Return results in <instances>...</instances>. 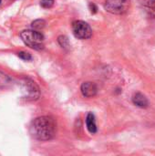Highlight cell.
<instances>
[{"label":"cell","instance_id":"obj_12","mask_svg":"<svg viewBox=\"0 0 155 156\" xmlns=\"http://www.w3.org/2000/svg\"><path fill=\"white\" fill-rule=\"evenodd\" d=\"M40 5L44 8H50L54 5V0H41Z\"/></svg>","mask_w":155,"mask_h":156},{"label":"cell","instance_id":"obj_2","mask_svg":"<svg viewBox=\"0 0 155 156\" xmlns=\"http://www.w3.org/2000/svg\"><path fill=\"white\" fill-rule=\"evenodd\" d=\"M22 41L29 48L41 50L44 48V36L37 30H24L20 33Z\"/></svg>","mask_w":155,"mask_h":156},{"label":"cell","instance_id":"obj_11","mask_svg":"<svg viewBox=\"0 0 155 156\" xmlns=\"http://www.w3.org/2000/svg\"><path fill=\"white\" fill-rule=\"evenodd\" d=\"M58 41L59 45H60L62 48H69V39H68V37H65V36H60V37H58Z\"/></svg>","mask_w":155,"mask_h":156},{"label":"cell","instance_id":"obj_10","mask_svg":"<svg viewBox=\"0 0 155 156\" xmlns=\"http://www.w3.org/2000/svg\"><path fill=\"white\" fill-rule=\"evenodd\" d=\"M45 25H46V22H45V20H43V19H37V20H35V21L31 24L32 27H33L34 29H36V30L42 29V28L45 27Z\"/></svg>","mask_w":155,"mask_h":156},{"label":"cell","instance_id":"obj_8","mask_svg":"<svg viewBox=\"0 0 155 156\" xmlns=\"http://www.w3.org/2000/svg\"><path fill=\"white\" fill-rule=\"evenodd\" d=\"M86 126L88 131L90 133H97V125H96V122H95V117L92 113H89L87 115L86 118Z\"/></svg>","mask_w":155,"mask_h":156},{"label":"cell","instance_id":"obj_14","mask_svg":"<svg viewBox=\"0 0 155 156\" xmlns=\"http://www.w3.org/2000/svg\"><path fill=\"white\" fill-rule=\"evenodd\" d=\"M0 3H1V0H0Z\"/></svg>","mask_w":155,"mask_h":156},{"label":"cell","instance_id":"obj_7","mask_svg":"<svg viewBox=\"0 0 155 156\" xmlns=\"http://www.w3.org/2000/svg\"><path fill=\"white\" fill-rule=\"evenodd\" d=\"M132 102L134 105L140 108H147L149 105L148 99L140 92H137L132 96Z\"/></svg>","mask_w":155,"mask_h":156},{"label":"cell","instance_id":"obj_9","mask_svg":"<svg viewBox=\"0 0 155 156\" xmlns=\"http://www.w3.org/2000/svg\"><path fill=\"white\" fill-rule=\"evenodd\" d=\"M11 84H12V79L8 75L0 72V89L8 88L9 86H11Z\"/></svg>","mask_w":155,"mask_h":156},{"label":"cell","instance_id":"obj_1","mask_svg":"<svg viewBox=\"0 0 155 156\" xmlns=\"http://www.w3.org/2000/svg\"><path fill=\"white\" fill-rule=\"evenodd\" d=\"M57 124L50 116H42L35 119L29 127L30 134L38 141H49L56 134Z\"/></svg>","mask_w":155,"mask_h":156},{"label":"cell","instance_id":"obj_13","mask_svg":"<svg viewBox=\"0 0 155 156\" xmlns=\"http://www.w3.org/2000/svg\"><path fill=\"white\" fill-rule=\"evenodd\" d=\"M18 57L20 58H22L23 60H31L32 59V57H31V55L29 54V53H27V52H24V51H21V52H19L18 53Z\"/></svg>","mask_w":155,"mask_h":156},{"label":"cell","instance_id":"obj_3","mask_svg":"<svg viewBox=\"0 0 155 156\" xmlns=\"http://www.w3.org/2000/svg\"><path fill=\"white\" fill-rule=\"evenodd\" d=\"M131 0H106L105 9L114 15H122L126 13L130 7Z\"/></svg>","mask_w":155,"mask_h":156},{"label":"cell","instance_id":"obj_5","mask_svg":"<svg viewBox=\"0 0 155 156\" xmlns=\"http://www.w3.org/2000/svg\"><path fill=\"white\" fill-rule=\"evenodd\" d=\"M80 90H81V93L83 94L84 97L91 98V97H94L97 94L98 87H97V85L94 82L87 81V82L82 83Z\"/></svg>","mask_w":155,"mask_h":156},{"label":"cell","instance_id":"obj_4","mask_svg":"<svg viewBox=\"0 0 155 156\" xmlns=\"http://www.w3.org/2000/svg\"><path fill=\"white\" fill-rule=\"evenodd\" d=\"M72 32L75 37L79 39H88L92 36V29L90 26L81 20H77L72 23Z\"/></svg>","mask_w":155,"mask_h":156},{"label":"cell","instance_id":"obj_6","mask_svg":"<svg viewBox=\"0 0 155 156\" xmlns=\"http://www.w3.org/2000/svg\"><path fill=\"white\" fill-rule=\"evenodd\" d=\"M25 86H26V97L30 98L32 100L37 99L38 94H39L38 87L31 80H26Z\"/></svg>","mask_w":155,"mask_h":156}]
</instances>
